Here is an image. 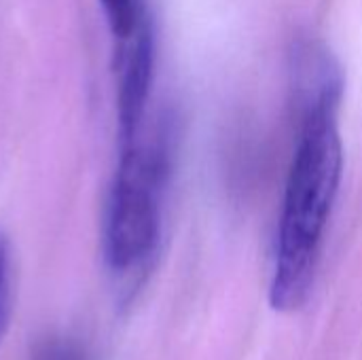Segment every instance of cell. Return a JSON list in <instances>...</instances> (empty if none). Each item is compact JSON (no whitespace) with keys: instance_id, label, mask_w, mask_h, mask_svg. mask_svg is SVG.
<instances>
[{"instance_id":"obj_1","label":"cell","mask_w":362,"mask_h":360,"mask_svg":"<svg viewBox=\"0 0 362 360\" xmlns=\"http://www.w3.org/2000/svg\"><path fill=\"white\" fill-rule=\"evenodd\" d=\"M337 119L339 106L335 104L297 112L299 132L284 187L269 289V303L276 312H297L308 301L314 284L322 238L344 170Z\"/></svg>"},{"instance_id":"obj_2","label":"cell","mask_w":362,"mask_h":360,"mask_svg":"<svg viewBox=\"0 0 362 360\" xmlns=\"http://www.w3.org/2000/svg\"><path fill=\"white\" fill-rule=\"evenodd\" d=\"M172 170L170 132L121 146L104 216V259L115 274L138 269L161 236V197Z\"/></svg>"},{"instance_id":"obj_3","label":"cell","mask_w":362,"mask_h":360,"mask_svg":"<svg viewBox=\"0 0 362 360\" xmlns=\"http://www.w3.org/2000/svg\"><path fill=\"white\" fill-rule=\"evenodd\" d=\"M121 42L123 53L119 57L117 123L119 144L125 146L142 134L155 76V32L146 13L136 30Z\"/></svg>"},{"instance_id":"obj_4","label":"cell","mask_w":362,"mask_h":360,"mask_svg":"<svg viewBox=\"0 0 362 360\" xmlns=\"http://www.w3.org/2000/svg\"><path fill=\"white\" fill-rule=\"evenodd\" d=\"M291 91L295 115L322 104H341L344 72L327 45L299 38L291 51Z\"/></svg>"},{"instance_id":"obj_5","label":"cell","mask_w":362,"mask_h":360,"mask_svg":"<svg viewBox=\"0 0 362 360\" xmlns=\"http://www.w3.org/2000/svg\"><path fill=\"white\" fill-rule=\"evenodd\" d=\"M100 4L106 23L117 40H125L144 17V8L140 0H100Z\"/></svg>"},{"instance_id":"obj_6","label":"cell","mask_w":362,"mask_h":360,"mask_svg":"<svg viewBox=\"0 0 362 360\" xmlns=\"http://www.w3.org/2000/svg\"><path fill=\"white\" fill-rule=\"evenodd\" d=\"M30 360H91V354L76 337L53 333L32 348Z\"/></svg>"},{"instance_id":"obj_7","label":"cell","mask_w":362,"mask_h":360,"mask_svg":"<svg viewBox=\"0 0 362 360\" xmlns=\"http://www.w3.org/2000/svg\"><path fill=\"white\" fill-rule=\"evenodd\" d=\"M13 320V257L11 242L0 229V346Z\"/></svg>"}]
</instances>
